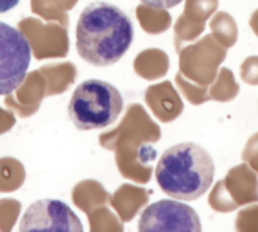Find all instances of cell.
<instances>
[{
	"instance_id": "2",
	"label": "cell",
	"mask_w": 258,
	"mask_h": 232,
	"mask_svg": "<svg viewBox=\"0 0 258 232\" xmlns=\"http://www.w3.org/2000/svg\"><path fill=\"white\" fill-rule=\"evenodd\" d=\"M215 178V162L198 143L183 142L168 148L156 168L159 187L171 198L195 201L207 193Z\"/></svg>"
},
{
	"instance_id": "7",
	"label": "cell",
	"mask_w": 258,
	"mask_h": 232,
	"mask_svg": "<svg viewBox=\"0 0 258 232\" xmlns=\"http://www.w3.org/2000/svg\"><path fill=\"white\" fill-rule=\"evenodd\" d=\"M145 6L154 8V9H169L181 3L183 0H141Z\"/></svg>"
},
{
	"instance_id": "3",
	"label": "cell",
	"mask_w": 258,
	"mask_h": 232,
	"mask_svg": "<svg viewBox=\"0 0 258 232\" xmlns=\"http://www.w3.org/2000/svg\"><path fill=\"white\" fill-rule=\"evenodd\" d=\"M122 107V95L113 85L89 79L74 89L68 104V115L76 128L88 131L112 125L119 118Z\"/></svg>"
},
{
	"instance_id": "8",
	"label": "cell",
	"mask_w": 258,
	"mask_h": 232,
	"mask_svg": "<svg viewBox=\"0 0 258 232\" xmlns=\"http://www.w3.org/2000/svg\"><path fill=\"white\" fill-rule=\"evenodd\" d=\"M20 0H0V14L11 11L12 8H15L18 5Z\"/></svg>"
},
{
	"instance_id": "1",
	"label": "cell",
	"mask_w": 258,
	"mask_h": 232,
	"mask_svg": "<svg viewBox=\"0 0 258 232\" xmlns=\"http://www.w3.org/2000/svg\"><path fill=\"white\" fill-rule=\"evenodd\" d=\"M135 36L132 18L107 2H91L80 12L76 26V48L91 65L116 63L130 48Z\"/></svg>"
},
{
	"instance_id": "6",
	"label": "cell",
	"mask_w": 258,
	"mask_h": 232,
	"mask_svg": "<svg viewBox=\"0 0 258 232\" xmlns=\"http://www.w3.org/2000/svg\"><path fill=\"white\" fill-rule=\"evenodd\" d=\"M20 231L82 232L83 225L65 202L56 199H41L29 205L21 217Z\"/></svg>"
},
{
	"instance_id": "4",
	"label": "cell",
	"mask_w": 258,
	"mask_h": 232,
	"mask_svg": "<svg viewBox=\"0 0 258 232\" xmlns=\"http://www.w3.org/2000/svg\"><path fill=\"white\" fill-rule=\"evenodd\" d=\"M30 57L32 50L24 33L0 21V97L23 85Z\"/></svg>"
},
{
	"instance_id": "5",
	"label": "cell",
	"mask_w": 258,
	"mask_h": 232,
	"mask_svg": "<svg viewBox=\"0 0 258 232\" xmlns=\"http://www.w3.org/2000/svg\"><path fill=\"white\" fill-rule=\"evenodd\" d=\"M139 231H201L197 211L175 199H163L144 210L139 220Z\"/></svg>"
}]
</instances>
